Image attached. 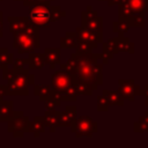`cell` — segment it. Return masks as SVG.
Segmentation results:
<instances>
[{"label": "cell", "mask_w": 148, "mask_h": 148, "mask_svg": "<svg viewBox=\"0 0 148 148\" xmlns=\"http://www.w3.org/2000/svg\"><path fill=\"white\" fill-rule=\"evenodd\" d=\"M109 60L103 53L79 54L74 52L66 62L60 64V67L71 73L81 86L95 91L103 84V65L108 64Z\"/></svg>", "instance_id": "obj_1"}, {"label": "cell", "mask_w": 148, "mask_h": 148, "mask_svg": "<svg viewBox=\"0 0 148 148\" xmlns=\"http://www.w3.org/2000/svg\"><path fill=\"white\" fill-rule=\"evenodd\" d=\"M51 88L61 101H75L79 95L91 96L92 91L81 86L75 77L65 69L56 71L51 76Z\"/></svg>", "instance_id": "obj_2"}, {"label": "cell", "mask_w": 148, "mask_h": 148, "mask_svg": "<svg viewBox=\"0 0 148 148\" xmlns=\"http://www.w3.org/2000/svg\"><path fill=\"white\" fill-rule=\"evenodd\" d=\"M29 68L6 67L2 69V79L7 81L5 84V94L7 96H28L29 86L35 84V75L30 74Z\"/></svg>", "instance_id": "obj_3"}, {"label": "cell", "mask_w": 148, "mask_h": 148, "mask_svg": "<svg viewBox=\"0 0 148 148\" xmlns=\"http://www.w3.org/2000/svg\"><path fill=\"white\" fill-rule=\"evenodd\" d=\"M39 36V27L30 20L25 28L13 35V49H15L20 54L31 53L40 47Z\"/></svg>", "instance_id": "obj_4"}, {"label": "cell", "mask_w": 148, "mask_h": 148, "mask_svg": "<svg viewBox=\"0 0 148 148\" xmlns=\"http://www.w3.org/2000/svg\"><path fill=\"white\" fill-rule=\"evenodd\" d=\"M69 128L76 138H90L92 134L97 133L98 124L89 116H80L72 120Z\"/></svg>", "instance_id": "obj_5"}, {"label": "cell", "mask_w": 148, "mask_h": 148, "mask_svg": "<svg viewBox=\"0 0 148 148\" xmlns=\"http://www.w3.org/2000/svg\"><path fill=\"white\" fill-rule=\"evenodd\" d=\"M30 118L25 116L23 111H14V116L8 120L7 131L12 133L14 138H23L25 133H29Z\"/></svg>", "instance_id": "obj_6"}, {"label": "cell", "mask_w": 148, "mask_h": 148, "mask_svg": "<svg viewBox=\"0 0 148 148\" xmlns=\"http://www.w3.org/2000/svg\"><path fill=\"white\" fill-rule=\"evenodd\" d=\"M29 8L30 9H29L28 17L35 24H37L39 28H46L52 23L50 6L43 5V3H37Z\"/></svg>", "instance_id": "obj_7"}, {"label": "cell", "mask_w": 148, "mask_h": 148, "mask_svg": "<svg viewBox=\"0 0 148 148\" xmlns=\"http://www.w3.org/2000/svg\"><path fill=\"white\" fill-rule=\"evenodd\" d=\"M118 90L120 91L123 97L128 101H134L135 96L141 95V88L139 84H136L134 82V80L119 79L118 80Z\"/></svg>", "instance_id": "obj_8"}, {"label": "cell", "mask_w": 148, "mask_h": 148, "mask_svg": "<svg viewBox=\"0 0 148 148\" xmlns=\"http://www.w3.org/2000/svg\"><path fill=\"white\" fill-rule=\"evenodd\" d=\"M75 34H76L77 39L86 40V42L90 43L94 49L98 47V44L103 43V32H96V31L89 30L87 28H83L81 25V27H76Z\"/></svg>", "instance_id": "obj_9"}, {"label": "cell", "mask_w": 148, "mask_h": 148, "mask_svg": "<svg viewBox=\"0 0 148 148\" xmlns=\"http://www.w3.org/2000/svg\"><path fill=\"white\" fill-rule=\"evenodd\" d=\"M44 54L46 58V62L47 65H50L51 69H54L57 65L61 64V47H45Z\"/></svg>", "instance_id": "obj_10"}, {"label": "cell", "mask_w": 148, "mask_h": 148, "mask_svg": "<svg viewBox=\"0 0 148 148\" xmlns=\"http://www.w3.org/2000/svg\"><path fill=\"white\" fill-rule=\"evenodd\" d=\"M27 60H28V67H29V69H42L47 64L46 62L45 54L44 53L36 52V51L29 53Z\"/></svg>", "instance_id": "obj_11"}, {"label": "cell", "mask_w": 148, "mask_h": 148, "mask_svg": "<svg viewBox=\"0 0 148 148\" xmlns=\"http://www.w3.org/2000/svg\"><path fill=\"white\" fill-rule=\"evenodd\" d=\"M76 118V106L67 105L64 112H60L59 116V127H69L72 120Z\"/></svg>", "instance_id": "obj_12"}, {"label": "cell", "mask_w": 148, "mask_h": 148, "mask_svg": "<svg viewBox=\"0 0 148 148\" xmlns=\"http://www.w3.org/2000/svg\"><path fill=\"white\" fill-rule=\"evenodd\" d=\"M46 130V123L44 116H36L32 120H30L29 132L32 133L34 138H39L42 133H44Z\"/></svg>", "instance_id": "obj_13"}, {"label": "cell", "mask_w": 148, "mask_h": 148, "mask_svg": "<svg viewBox=\"0 0 148 148\" xmlns=\"http://www.w3.org/2000/svg\"><path fill=\"white\" fill-rule=\"evenodd\" d=\"M14 116V103L10 99H0V121H8Z\"/></svg>", "instance_id": "obj_14"}, {"label": "cell", "mask_w": 148, "mask_h": 148, "mask_svg": "<svg viewBox=\"0 0 148 148\" xmlns=\"http://www.w3.org/2000/svg\"><path fill=\"white\" fill-rule=\"evenodd\" d=\"M102 94L105 96L109 106H123L124 105L125 98L123 97V95L120 94L119 90H108V89H104L102 91Z\"/></svg>", "instance_id": "obj_15"}, {"label": "cell", "mask_w": 148, "mask_h": 148, "mask_svg": "<svg viewBox=\"0 0 148 148\" xmlns=\"http://www.w3.org/2000/svg\"><path fill=\"white\" fill-rule=\"evenodd\" d=\"M59 116H60V112L56 111V109H51V110L46 109V111L44 113L46 126L49 127L51 133H54L56 127H59Z\"/></svg>", "instance_id": "obj_16"}, {"label": "cell", "mask_w": 148, "mask_h": 148, "mask_svg": "<svg viewBox=\"0 0 148 148\" xmlns=\"http://www.w3.org/2000/svg\"><path fill=\"white\" fill-rule=\"evenodd\" d=\"M81 25L83 28H87V29L96 31V32H103V17L97 15L92 18L83 20V21H81Z\"/></svg>", "instance_id": "obj_17"}, {"label": "cell", "mask_w": 148, "mask_h": 148, "mask_svg": "<svg viewBox=\"0 0 148 148\" xmlns=\"http://www.w3.org/2000/svg\"><path fill=\"white\" fill-rule=\"evenodd\" d=\"M117 40V50L118 52H134V44L127 38L124 37V34H118V37H116Z\"/></svg>", "instance_id": "obj_18"}, {"label": "cell", "mask_w": 148, "mask_h": 148, "mask_svg": "<svg viewBox=\"0 0 148 148\" xmlns=\"http://www.w3.org/2000/svg\"><path fill=\"white\" fill-rule=\"evenodd\" d=\"M102 53H103L106 58H109V59H112L113 56H114L116 53H118L116 37H114V38H110V39H108L106 42H103V43H102Z\"/></svg>", "instance_id": "obj_19"}, {"label": "cell", "mask_w": 148, "mask_h": 148, "mask_svg": "<svg viewBox=\"0 0 148 148\" xmlns=\"http://www.w3.org/2000/svg\"><path fill=\"white\" fill-rule=\"evenodd\" d=\"M77 42V37L75 31H67L64 37L60 39V47L61 49H75Z\"/></svg>", "instance_id": "obj_20"}, {"label": "cell", "mask_w": 148, "mask_h": 148, "mask_svg": "<svg viewBox=\"0 0 148 148\" xmlns=\"http://www.w3.org/2000/svg\"><path fill=\"white\" fill-rule=\"evenodd\" d=\"M51 90V84H34V94L35 96H38L42 102H45L50 97Z\"/></svg>", "instance_id": "obj_21"}, {"label": "cell", "mask_w": 148, "mask_h": 148, "mask_svg": "<svg viewBox=\"0 0 148 148\" xmlns=\"http://www.w3.org/2000/svg\"><path fill=\"white\" fill-rule=\"evenodd\" d=\"M14 61V54L8 51L7 47H0V69H3L12 65Z\"/></svg>", "instance_id": "obj_22"}, {"label": "cell", "mask_w": 148, "mask_h": 148, "mask_svg": "<svg viewBox=\"0 0 148 148\" xmlns=\"http://www.w3.org/2000/svg\"><path fill=\"white\" fill-rule=\"evenodd\" d=\"M133 14L134 13L130 7L128 1L127 0H120V2L118 3V18L126 20V18L131 17Z\"/></svg>", "instance_id": "obj_23"}, {"label": "cell", "mask_w": 148, "mask_h": 148, "mask_svg": "<svg viewBox=\"0 0 148 148\" xmlns=\"http://www.w3.org/2000/svg\"><path fill=\"white\" fill-rule=\"evenodd\" d=\"M133 13L148 12V0H127Z\"/></svg>", "instance_id": "obj_24"}, {"label": "cell", "mask_w": 148, "mask_h": 148, "mask_svg": "<svg viewBox=\"0 0 148 148\" xmlns=\"http://www.w3.org/2000/svg\"><path fill=\"white\" fill-rule=\"evenodd\" d=\"M133 131L138 133L148 132V111L133 124Z\"/></svg>", "instance_id": "obj_25"}, {"label": "cell", "mask_w": 148, "mask_h": 148, "mask_svg": "<svg viewBox=\"0 0 148 148\" xmlns=\"http://www.w3.org/2000/svg\"><path fill=\"white\" fill-rule=\"evenodd\" d=\"M61 102H62V101L60 99V97L58 96V94H57L56 91L51 90V95H50V97L44 102L45 110H46V109H47V110L56 109V108H58V106L61 105Z\"/></svg>", "instance_id": "obj_26"}, {"label": "cell", "mask_w": 148, "mask_h": 148, "mask_svg": "<svg viewBox=\"0 0 148 148\" xmlns=\"http://www.w3.org/2000/svg\"><path fill=\"white\" fill-rule=\"evenodd\" d=\"M130 28H131V25L127 20L118 18L117 21H114L112 23V31L117 32V34H125L130 30Z\"/></svg>", "instance_id": "obj_27"}, {"label": "cell", "mask_w": 148, "mask_h": 148, "mask_svg": "<svg viewBox=\"0 0 148 148\" xmlns=\"http://www.w3.org/2000/svg\"><path fill=\"white\" fill-rule=\"evenodd\" d=\"M126 20L128 21L131 28H132V27L142 28V27H145V24H146V21H145V13H134L131 17H128V18H126Z\"/></svg>", "instance_id": "obj_28"}, {"label": "cell", "mask_w": 148, "mask_h": 148, "mask_svg": "<svg viewBox=\"0 0 148 148\" xmlns=\"http://www.w3.org/2000/svg\"><path fill=\"white\" fill-rule=\"evenodd\" d=\"M92 45L86 40H81L77 39L76 42V46H75V52L79 54H84V53H90L92 52Z\"/></svg>", "instance_id": "obj_29"}, {"label": "cell", "mask_w": 148, "mask_h": 148, "mask_svg": "<svg viewBox=\"0 0 148 148\" xmlns=\"http://www.w3.org/2000/svg\"><path fill=\"white\" fill-rule=\"evenodd\" d=\"M50 9H51V21L52 22H57V21H60L61 18L66 17V12L62 10L60 6L50 5Z\"/></svg>", "instance_id": "obj_30"}, {"label": "cell", "mask_w": 148, "mask_h": 148, "mask_svg": "<svg viewBox=\"0 0 148 148\" xmlns=\"http://www.w3.org/2000/svg\"><path fill=\"white\" fill-rule=\"evenodd\" d=\"M109 104H108V101L105 98V96L102 94V95H98L97 96V110L99 112H106L109 110Z\"/></svg>", "instance_id": "obj_31"}, {"label": "cell", "mask_w": 148, "mask_h": 148, "mask_svg": "<svg viewBox=\"0 0 148 148\" xmlns=\"http://www.w3.org/2000/svg\"><path fill=\"white\" fill-rule=\"evenodd\" d=\"M14 67H20V68H29L28 67V60L27 59H23V58H17V59H14L13 64H12Z\"/></svg>", "instance_id": "obj_32"}, {"label": "cell", "mask_w": 148, "mask_h": 148, "mask_svg": "<svg viewBox=\"0 0 148 148\" xmlns=\"http://www.w3.org/2000/svg\"><path fill=\"white\" fill-rule=\"evenodd\" d=\"M141 95L145 96V105L148 106V84H146L143 90H141Z\"/></svg>", "instance_id": "obj_33"}, {"label": "cell", "mask_w": 148, "mask_h": 148, "mask_svg": "<svg viewBox=\"0 0 148 148\" xmlns=\"http://www.w3.org/2000/svg\"><path fill=\"white\" fill-rule=\"evenodd\" d=\"M52 1H53V0H35V5H37V3H43V5L50 6Z\"/></svg>", "instance_id": "obj_34"}, {"label": "cell", "mask_w": 148, "mask_h": 148, "mask_svg": "<svg viewBox=\"0 0 148 148\" xmlns=\"http://www.w3.org/2000/svg\"><path fill=\"white\" fill-rule=\"evenodd\" d=\"M105 1L108 2V6H109V7H112V6L118 5V3L120 2V0H105Z\"/></svg>", "instance_id": "obj_35"}, {"label": "cell", "mask_w": 148, "mask_h": 148, "mask_svg": "<svg viewBox=\"0 0 148 148\" xmlns=\"http://www.w3.org/2000/svg\"><path fill=\"white\" fill-rule=\"evenodd\" d=\"M6 96L5 94V84H0V99H2Z\"/></svg>", "instance_id": "obj_36"}, {"label": "cell", "mask_w": 148, "mask_h": 148, "mask_svg": "<svg viewBox=\"0 0 148 148\" xmlns=\"http://www.w3.org/2000/svg\"><path fill=\"white\" fill-rule=\"evenodd\" d=\"M2 31H3V21H2V16H0V38L3 36Z\"/></svg>", "instance_id": "obj_37"}, {"label": "cell", "mask_w": 148, "mask_h": 148, "mask_svg": "<svg viewBox=\"0 0 148 148\" xmlns=\"http://www.w3.org/2000/svg\"><path fill=\"white\" fill-rule=\"evenodd\" d=\"M0 16H3V13H2L1 10H0Z\"/></svg>", "instance_id": "obj_38"}, {"label": "cell", "mask_w": 148, "mask_h": 148, "mask_svg": "<svg viewBox=\"0 0 148 148\" xmlns=\"http://www.w3.org/2000/svg\"><path fill=\"white\" fill-rule=\"evenodd\" d=\"M13 1H22V0H13Z\"/></svg>", "instance_id": "obj_39"}, {"label": "cell", "mask_w": 148, "mask_h": 148, "mask_svg": "<svg viewBox=\"0 0 148 148\" xmlns=\"http://www.w3.org/2000/svg\"><path fill=\"white\" fill-rule=\"evenodd\" d=\"M98 1H105V0H98Z\"/></svg>", "instance_id": "obj_40"}, {"label": "cell", "mask_w": 148, "mask_h": 148, "mask_svg": "<svg viewBox=\"0 0 148 148\" xmlns=\"http://www.w3.org/2000/svg\"><path fill=\"white\" fill-rule=\"evenodd\" d=\"M0 1H2V0H0Z\"/></svg>", "instance_id": "obj_41"}]
</instances>
